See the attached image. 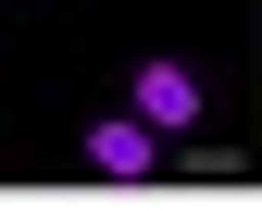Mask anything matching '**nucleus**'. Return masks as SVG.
<instances>
[{
  "label": "nucleus",
  "mask_w": 262,
  "mask_h": 211,
  "mask_svg": "<svg viewBox=\"0 0 262 211\" xmlns=\"http://www.w3.org/2000/svg\"><path fill=\"white\" fill-rule=\"evenodd\" d=\"M138 124L150 137H187L200 124V75H187V62H138Z\"/></svg>",
  "instance_id": "f257e3e1"
},
{
  "label": "nucleus",
  "mask_w": 262,
  "mask_h": 211,
  "mask_svg": "<svg viewBox=\"0 0 262 211\" xmlns=\"http://www.w3.org/2000/svg\"><path fill=\"white\" fill-rule=\"evenodd\" d=\"M88 162H100V174H113V187H138V174L162 162V137H150L138 112H100V124H88Z\"/></svg>",
  "instance_id": "f03ea898"
}]
</instances>
